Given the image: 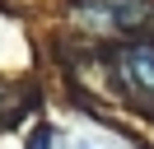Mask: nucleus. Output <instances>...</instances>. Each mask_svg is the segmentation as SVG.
I'll use <instances>...</instances> for the list:
<instances>
[{
    "mask_svg": "<svg viewBox=\"0 0 154 149\" xmlns=\"http://www.w3.org/2000/svg\"><path fill=\"white\" fill-rule=\"evenodd\" d=\"M135 19H145V5L140 0H89L84 5V23L89 28H135Z\"/></svg>",
    "mask_w": 154,
    "mask_h": 149,
    "instance_id": "nucleus-2",
    "label": "nucleus"
},
{
    "mask_svg": "<svg viewBox=\"0 0 154 149\" xmlns=\"http://www.w3.org/2000/svg\"><path fill=\"white\" fill-rule=\"evenodd\" d=\"M117 84L135 98H154V42L126 47L117 56Z\"/></svg>",
    "mask_w": 154,
    "mask_h": 149,
    "instance_id": "nucleus-1",
    "label": "nucleus"
},
{
    "mask_svg": "<svg viewBox=\"0 0 154 149\" xmlns=\"http://www.w3.org/2000/svg\"><path fill=\"white\" fill-rule=\"evenodd\" d=\"M33 149H51V130H38L33 135Z\"/></svg>",
    "mask_w": 154,
    "mask_h": 149,
    "instance_id": "nucleus-3",
    "label": "nucleus"
}]
</instances>
